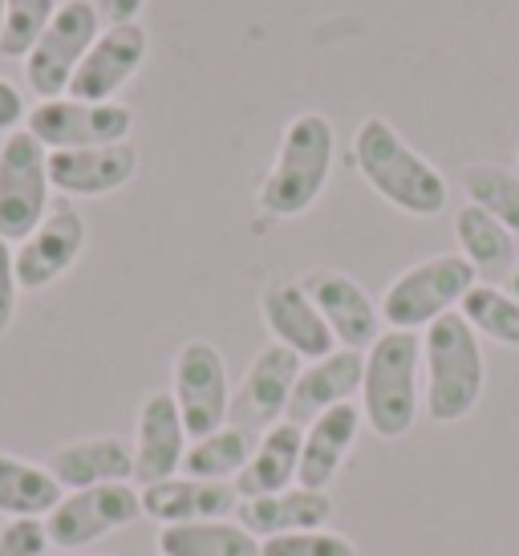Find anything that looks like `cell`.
<instances>
[{"label": "cell", "instance_id": "cell-25", "mask_svg": "<svg viewBox=\"0 0 519 556\" xmlns=\"http://www.w3.org/2000/svg\"><path fill=\"white\" fill-rule=\"evenodd\" d=\"M62 483L49 476V467L0 451V516H9V520H16V516L41 520V516H49L62 504Z\"/></svg>", "mask_w": 519, "mask_h": 556}, {"label": "cell", "instance_id": "cell-18", "mask_svg": "<svg viewBox=\"0 0 519 556\" xmlns=\"http://www.w3.org/2000/svg\"><path fill=\"white\" fill-rule=\"evenodd\" d=\"M362 427H366V418H362L357 402H341V406L313 418L305 427V439H301V476H296V483L313 488V492H329V483L341 476Z\"/></svg>", "mask_w": 519, "mask_h": 556}, {"label": "cell", "instance_id": "cell-35", "mask_svg": "<svg viewBox=\"0 0 519 556\" xmlns=\"http://www.w3.org/2000/svg\"><path fill=\"white\" fill-rule=\"evenodd\" d=\"M93 9L106 25H130L147 9V0H93Z\"/></svg>", "mask_w": 519, "mask_h": 556}, {"label": "cell", "instance_id": "cell-10", "mask_svg": "<svg viewBox=\"0 0 519 556\" xmlns=\"http://www.w3.org/2000/svg\"><path fill=\"white\" fill-rule=\"evenodd\" d=\"M135 520H142V492L130 483H102V488L62 495V504L46 516V532L49 544L74 553V548H90L118 528H130Z\"/></svg>", "mask_w": 519, "mask_h": 556}, {"label": "cell", "instance_id": "cell-4", "mask_svg": "<svg viewBox=\"0 0 519 556\" xmlns=\"http://www.w3.org/2000/svg\"><path fill=\"white\" fill-rule=\"evenodd\" d=\"M357 406L378 439H406L422 415V338L406 329H385L366 350V370Z\"/></svg>", "mask_w": 519, "mask_h": 556}, {"label": "cell", "instance_id": "cell-2", "mask_svg": "<svg viewBox=\"0 0 519 556\" xmlns=\"http://www.w3.org/2000/svg\"><path fill=\"white\" fill-rule=\"evenodd\" d=\"M422 410L439 427H455L483 399L488 387V357L483 338L474 333L463 313H446L422 329Z\"/></svg>", "mask_w": 519, "mask_h": 556}, {"label": "cell", "instance_id": "cell-1", "mask_svg": "<svg viewBox=\"0 0 519 556\" xmlns=\"http://www.w3.org/2000/svg\"><path fill=\"white\" fill-rule=\"evenodd\" d=\"M353 167L369 184V191L397 207L402 216L434 219L451 203V184L443 170L422 151H414L382 114H369L353 130Z\"/></svg>", "mask_w": 519, "mask_h": 556}, {"label": "cell", "instance_id": "cell-24", "mask_svg": "<svg viewBox=\"0 0 519 556\" xmlns=\"http://www.w3.org/2000/svg\"><path fill=\"white\" fill-rule=\"evenodd\" d=\"M455 240L458 256L471 264L479 277H488V285L516 268V232H507L499 219L474 203H463L455 212Z\"/></svg>", "mask_w": 519, "mask_h": 556}, {"label": "cell", "instance_id": "cell-36", "mask_svg": "<svg viewBox=\"0 0 519 556\" xmlns=\"http://www.w3.org/2000/svg\"><path fill=\"white\" fill-rule=\"evenodd\" d=\"M507 289H511V293L519 296V261H516V268H511V273H507Z\"/></svg>", "mask_w": 519, "mask_h": 556}, {"label": "cell", "instance_id": "cell-14", "mask_svg": "<svg viewBox=\"0 0 519 556\" xmlns=\"http://www.w3.org/2000/svg\"><path fill=\"white\" fill-rule=\"evenodd\" d=\"M260 317H264L276 345H289L301 362H317V357L337 350L329 325L317 313V305H313V296L305 293L301 280H268L264 293H260Z\"/></svg>", "mask_w": 519, "mask_h": 556}, {"label": "cell", "instance_id": "cell-37", "mask_svg": "<svg viewBox=\"0 0 519 556\" xmlns=\"http://www.w3.org/2000/svg\"><path fill=\"white\" fill-rule=\"evenodd\" d=\"M0 25H4V0H0Z\"/></svg>", "mask_w": 519, "mask_h": 556}, {"label": "cell", "instance_id": "cell-12", "mask_svg": "<svg viewBox=\"0 0 519 556\" xmlns=\"http://www.w3.org/2000/svg\"><path fill=\"white\" fill-rule=\"evenodd\" d=\"M81 248H86V219H81V212L69 207V203L49 207V216L13 248L16 285L29 289V293L49 289L53 280H62L74 268Z\"/></svg>", "mask_w": 519, "mask_h": 556}, {"label": "cell", "instance_id": "cell-7", "mask_svg": "<svg viewBox=\"0 0 519 556\" xmlns=\"http://www.w3.org/2000/svg\"><path fill=\"white\" fill-rule=\"evenodd\" d=\"M49 216V151L29 130L0 142V240L21 244Z\"/></svg>", "mask_w": 519, "mask_h": 556}, {"label": "cell", "instance_id": "cell-32", "mask_svg": "<svg viewBox=\"0 0 519 556\" xmlns=\"http://www.w3.org/2000/svg\"><path fill=\"white\" fill-rule=\"evenodd\" d=\"M46 520L16 516V520H4V528H0V556H46Z\"/></svg>", "mask_w": 519, "mask_h": 556}, {"label": "cell", "instance_id": "cell-8", "mask_svg": "<svg viewBox=\"0 0 519 556\" xmlns=\"http://www.w3.org/2000/svg\"><path fill=\"white\" fill-rule=\"evenodd\" d=\"M25 130L46 151H81V147H110L130 142L135 110L123 102H77V98H49L37 102L25 118Z\"/></svg>", "mask_w": 519, "mask_h": 556}, {"label": "cell", "instance_id": "cell-9", "mask_svg": "<svg viewBox=\"0 0 519 556\" xmlns=\"http://www.w3.org/2000/svg\"><path fill=\"white\" fill-rule=\"evenodd\" d=\"M170 399L183 415V427L191 439L228 427L231 410V382L228 362L212 341L191 338L179 345L170 366Z\"/></svg>", "mask_w": 519, "mask_h": 556}, {"label": "cell", "instance_id": "cell-23", "mask_svg": "<svg viewBox=\"0 0 519 556\" xmlns=\"http://www.w3.org/2000/svg\"><path fill=\"white\" fill-rule=\"evenodd\" d=\"M305 370V362L292 354L289 345H264L244 370V410L260 418L264 427H273L289 415V399L296 378Z\"/></svg>", "mask_w": 519, "mask_h": 556}, {"label": "cell", "instance_id": "cell-20", "mask_svg": "<svg viewBox=\"0 0 519 556\" xmlns=\"http://www.w3.org/2000/svg\"><path fill=\"white\" fill-rule=\"evenodd\" d=\"M49 476L62 483V492L102 488V483H130L135 479V447L118 434L74 439L49 455Z\"/></svg>", "mask_w": 519, "mask_h": 556}, {"label": "cell", "instance_id": "cell-3", "mask_svg": "<svg viewBox=\"0 0 519 556\" xmlns=\"http://www.w3.org/2000/svg\"><path fill=\"white\" fill-rule=\"evenodd\" d=\"M333 155H337V130L333 123L305 110L296 114L284 130H280V147L264 184L256 191V203L264 216L273 219H296L305 216L313 203L325 195L329 175H333Z\"/></svg>", "mask_w": 519, "mask_h": 556}, {"label": "cell", "instance_id": "cell-17", "mask_svg": "<svg viewBox=\"0 0 519 556\" xmlns=\"http://www.w3.org/2000/svg\"><path fill=\"white\" fill-rule=\"evenodd\" d=\"M240 508V495L231 483L195 476H170L142 488V516L154 525H199V520H228Z\"/></svg>", "mask_w": 519, "mask_h": 556}, {"label": "cell", "instance_id": "cell-16", "mask_svg": "<svg viewBox=\"0 0 519 556\" xmlns=\"http://www.w3.org/2000/svg\"><path fill=\"white\" fill-rule=\"evenodd\" d=\"M187 427L179 406L170 399V390H151L138 406V431H135V479L159 483L183 471L187 455Z\"/></svg>", "mask_w": 519, "mask_h": 556}, {"label": "cell", "instance_id": "cell-30", "mask_svg": "<svg viewBox=\"0 0 519 556\" xmlns=\"http://www.w3.org/2000/svg\"><path fill=\"white\" fill-rule=\"evenodd\" d=\"M58 13V0H4L0 58H25Z\"/></svg>", "mask_w": 519, "mask_h": 556}, {"label": "cell", "instance_id": "cell-27", "mask_svg": "<svg viewBox=\"0 0 519 556\" xmlns=\"http://www.w3.org/2000/svg\"><path fill=\"white\" fill-rule=\"evenodd\" d=\"M252 434L244 427H219L212 434H199L187 443L183 455V476L195 479H215V483H231V479L244 471L248 455H252Z\"/></svg>", "mask_w": 519, "mask_h": 556}, {"label": "cell", "instance_id": "cell-31", "mask_svg": "<svg viewBox=\"0 0 519 556\" xmlns=\"http://www.w3.org/2000/svg\"><path fill=\"white\" fill-rule=\"evenodd\" d=\"M260 556H357V544L329 528H305L260 541Z\"/></svg>", "mask_w": 519, "mask_h": 556}, {"label": "cell", "instance_id": "cell-33", "mask_svg": "<svg viewBox=\"0 0 519 556\" xmlns=\"http://www.w3.org/2000/svg\"><path fill=\"white\" fill-rule=\"evenodd\" d=\"M16 296H21V285H16L13 244L0 240V338L9 333V325H13V317H16Z\"/></svg>", "mask_w": 519, "mask_h": 556}, {"label": "cell", "instance_id": "cell-5", "mask_svg": "<svg viewBox=\"0 0 519 556\" xmlns=\"http://www.w3.org/2000/svg\"><path fill=\"white\" fill-rule=\"evenodd\" d=\"M479 285V273L463 261L458 252H439L427 261L402 268L390 285H385L382 301V321L385 329H406V333H422L446 313H458L463 296Z\"/></svg>", "mask_w": 519, "mask_h": 556}, {"label": "cell", "instance_id": "cell-11", "mask_svg": "<svg viewBox=\"0 0 519 556\" xmlns=\"http://www.w3.org/2000/svg\"><path fill=\"white\" fill-rule=\"evenodd\" d=\"M305 293L313 296L317 313L325 317L329 333H333L337 350H357L366 354L374 341L385 333L382 309L378 301L366 293V285H357L350 273L341 268H308L305 277Z\"/></svg>", "mask_w": 519, "mask_h": 556}, {"label": "cell", "instance_id": "cell-29", "mask_svg": "<svg viewBox=\"0 0 519 556\" xmlns=\"http://www.w3.org/2000/svg\"><path fill=\"white\" fill-rule=\"evenodd\" d=\"M463 191H467V203L483 207L507 232L519 236V170L504 163H471L463 167Z\"/></svg>", "mask_w": 519, "mask_h": 556}, {"label": "cell", "instance_id": "cell-26", "mask_svg": "<svg viewBox=\"0 0 519 556\" xmlns=\"http://www.w3.org/2000/svg\"><path fill=\"white\" fill-rule=\"evenodd\" d=\"M163 556H260V541L240 520H199L159 532Z\"/></svg>", "mask_w": 519, "mask_h": 556}, {"label": "cell", "instance_id": "cell-6", "mask_svg": "<svg viewBox=\"0 0 519 556\" xmlns=\"http://www.w3.org/2000/svg\"><path fill=\"white\" fill-rule=\"evenodd\" d=\"M102 33V16L93 9V0H62L46 33L37 37V46L25 53V86L37 93V102L65 98L74 81L81 58Z\"/></svg>", "mask_w": 519, "mask_h": 556}, {"label": "cell", "instance_id": "cell-21", "mask_svg": "<svg viewBox=\"0 0 519 556\" xmlns=\"http://www.w3.org/2000/svg\"><path fill=\"white\" fill-rule=\"evenodd\" d=\"M301 439H305V427H296L289 418L264 427L260 443L248 455L244 471L231 479L236 495L240 500H260V495L289 492L296 476H301Z\"/></svg>", "mask_w": 519, "mask_h": 556}, {"label": "cell", "instance_id": "cell-22", "mask_svg": "<svg viewBox=\"0 0 519 556\" xmlns=\"http://www.w3.org/2000/svg\"><path fill=\"white\" fill-rule=\"evenodd\" d=\"M236 511H240V525H244L256 541H268V536H284V532L325 528L333 520V500H329V492H313V488L292 483L289 492L260 495V500H240Z\"/></svg>", "mask_w": 519, "mask_h": 556}, {"label": "cell", "instance_id": "cell-19", "mask_svg": "<svg viewBox=\"0 0 519 556\" xmlns=\"http://www.w3.org/2000/svg\"><path fill=\"white\" fill-rule=\"evenodd\" d=\"M362 370H366V354H357V350H333L317 362H305V370L292 387L284 418L296 427H308L325 410L353 402V394L362 390Z\"/></svg>", "mask_w": 519, "mask_h": 556}, {"label": "cell", "instance_id": "cell-15", "mask_svg": "<svg viewBox=\"0 0 519 556\" xmlns=\"http://www.w3.org/2000/svg\"><path fill=\"white\" fill-rule=\"evenodd\" d=\"M138 175L135 142H110V147H81V151H49V187L74 195V200H98L123 191Z\"/></svg>", "mask_w": 519, "mask_h": 556}, {"label": "cell", "instance_id": "cell-34", "mask_svg": "<svg viewBox=\"0 0 519 556\" xmlns=\"http://www.w3.org/2000/svg\"><path fill=\"white\" fill-rule=\"evenodd\" d=\"M29 118V110H25V98L16 90L13 81L0 78V135H13L21 130V123Z\"/></svg>", "mask_w": 519, "mask_h": 556}, {"label": "cell", "instance_id": "cell-13", "mask_svg": "<svg viewBox=\"0 0 519 556\" xmlns=\"http://www.w3.org/2000/svg\"><path fill=\"white\" fill-rule=\"evenodd\" d=\"M147 49H151V37L138 21L106 25L77 65L74 81H69V98H77V102H114V93L142 70Z\"/></svg>", "mask_w": 519, "mask_h": 556}, {"label": "cell", "instance_id": "cell-28", "mask_svg": "<svg viewBox=\"0 0 519 556\" xmlns=\"http://www.w3.org/2000/svg\"><path fill=\"white\" fill-rule=\"evenodd\" d=\"M458 313L467 317V325H471L479 338L507 345V350H519V296L507 285L479 280L471 293L463 296Z\"/></svg>", "mask_w": 519, "mask_h": 556}]
</instances>
